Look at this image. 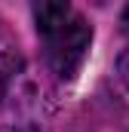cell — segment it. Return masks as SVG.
Here are the masks:
<instances>
[{"label": "cell", "mask_w": 129, "mask_h": 132, "mask_svg": "<svg viewBox=\"0 0 129 132\" xmlns=\"http://www.w3.org/2000/svg\"><path fill=\"white\" fill-rule=\"evenodd\" d=\"M22 68V55H19V46L12 40V34L6 31V25L0 22V95L6 92V86L12 83V77L19 74Z\"/></svg>", "instance_id": "2"}, {"label": "cell", "mask_w": 129, "mask_h": 132, "mask_svg": "<svg viewBox=\"0 0 129 132\" xmlns=\"http://www.w3.org/2000/svg\"><path fill=\"white\" fill-rule=\"evenodd\" d=\"M120 25H123V31L129 34V3H126V9H123V15H120Z\"/></svg>", "instance_id": "4"}, {"label": "cell", "mask_w": 129, "mask_h": 132, "mask_svg": "<svg viewBox=\"0 0 129 132\" xmlns=\"http://www.w3.org/2000/svg\"><path fill=\"white\" fill-rule=\"evenodd\" d=\"M117 74H120V80H123V86L129 89V49L120 55V62H117Z\"/></svg>", "instance_id": "3"}, {"label": "cell", "mask_w": 129, "mask_h": 132, "mask_svg": "<svg viewBox=\"0 0 129 132\" xmlns=\"http://www.w3.org/2000/svg\"><path fill=\"white\" fill-rule=\"evenodd\" d=\"M34 22H37L40 40H43L46 65L62 80H71L86 62L89 43H92V28L86 25V19L71 3H62V0L37 3Z\"/></svg>", "instance_id": "1"}]
</instances>
